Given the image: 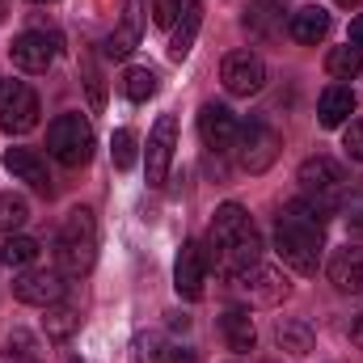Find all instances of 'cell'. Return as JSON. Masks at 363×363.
Masks as SVG:
<instances>
[{
    "label": "cell",
    "mask_w": 363,
    "mask_h": 363,
    "mask_svg": "<svg viewBox=\"0 0 363 363\" xmlns=\"http://www.w3.org/2000/svg\"><path fill=\"white\" fill-rule=\"evenodd\" d=\"M203 250H207V267H216L224 279H233L262 258V237H258V228L241 203H224L211 216V233H207Z\"/></svg>",
    "instance_id": "6da1fadb"
},
{
    "label": "cell",
    "mask_w": 363,
    "mask_h": 363,
    "mask_svg": "<svg viewBox=\"0 0 363 363\" xmlns=\"http://www.w3.org/2000/svg\"><path fill=\"white\" fill-rule=\"evenodd\" d=\"M325 207H317L313 199H296L283 207L279 224H274V254L283 258V267L296 274H317L321 267V250H325Z\"/></svg>",
    "instance_id": "7a4b0ae2"
},
{
    "label": "cell",
    "mask_w": 363,
    "mask_h": 363,
    "mask_svg": "<svg viewBox=\"0 0 363 363\" xmlns=\"http://www.w3.org/2000/svg\"><path fill=\"white\" fill-rule=\"evenodd\" d=\"M55 258H60V271L81 279L89 274L93 258H97V224H93L89 207H72L60 237H55Z\"/></svg>",
    "instance_id": "3957f363"
},
{
    "label": "cell",
    "mask_w": 363,
    "mask_h": 363,
    "mask_svg": "<svg viewBox=\"0 0 363 363\" xmlns=\"http://www.w3.org/2000/svg\"><path fill=\"white\" fill-rule=\"evenodd\" d=\"M47 152L68 165V169H81L89 165L93 157V127L85 114H60L51 127H47Z\"/></svg>",
    "instance_id": "277c9868"
},
{
    "label": "cell",
    "mask_w": 363,
    "mask_h": 363,
    "mask_svg": "<svg viewBox=\"0 0 363 363\" xmlns=\"http://www.w3.org/2000/svg\"><path fill=\"white\" fill-rule=\"evenodd\" d=\"M228 291H233L245 308H274V304H283V300L291 296V283H287L283 271L254 262L250 271H241V274L228 279Z\"/></svg>",
    "instance_id": "5b68a950"
},
{
    "label": "cell",
    "mask_w": 363,
    "mask_h": 363,
    "mask_svg": "<svg viewBox=\"0 0 363 363\" xmlns=\"http://www.w3.org/2000/svg\"><path fill=\"white\" fill-rule=\"evenodd\" d=\"M300 190H304V199H313L317 207H325V211H334L338 203H342V190H347V174H342V165L334 161V157H308L304 165H300Z\"/></svg>",
    "instance_id": "8992f818"
},
{
    "label": "cell",
    "mask_w": 363,
    "mask_h": 363,
    "mask_svg": "<svg viewBox=\"0 0 363 363\" xmlns=\"http://www.w3.org/2000/svg\"><path fill=\"white\" fill-rule=\"evenodd\" d=\"M237 165L245 174H267L274 161H279V148H283V135L267 127L262 118H250L241 131H237Z\"/></svg>",
    "instance_id": "52a82bcc"
},
{
    "label": "cell",
    "mask_w": 363,
    "mask_h": 363,
    "mask_svg": "<svg viewBox=\"0 0 363 363\" xmlns=\"http://www.w3.org/2000/svg\"><path fill=\"white\" fill-rule=\"evenodd\" d=\"M38 93L26 81H0V131L26 135L30 127H38Z\"/></svg>",
    "instance_id": "ba28073f"
},
{
    "label": "cell",
    "mask_w": 363,
    "mask_h": 363,
    "mask_svg": "<svg viewBox=\"0 0 363 363\" xmlns=\"http://www.w3.org/2000/svg\"><path fill=\"white\" fill-rule=\"evenodd\" d=\"M220 81L233 97H250V93H258L267 85V64L254 51H228L224 64H220Z\"/></svg>",
    "instance_id": "9c48e42d"
},
{
    "label": "cell",
    "mask_w": 363,
    "mask_h": 363,
    "mask_svg": "<svg viewBox=\"0 0 363 363\" xmlns=\"http://www.w3.org/2000/svg\"><path fill=\"white\" fill-rule=\"evenodd\" d=\"M9 55H13V64H17L21 72H47V68L55 64V55H60V34L26 30V34H17V38H13Z\"/></svg>",
    "instance_id": "30bf717a"
},
{
    "label": "cell",
    "mask_w": 363,
    "mask_h": 363,
    "mask_svg": "<svg viewBox=\"0 0 363 363\" xmlns=\"http://www.w3.org/2000/svg\"><path fill=\"white\" fill-rule=\"evenodd\" d=\"M174 148H178V118H174V114H161V118H157V127L148 131V148H144L148 182H152V186H161V182L169 178Z\"/></svg>",
    "instance_id": "8fae6325"
},
{
    "label": "cell",
    "mask_w": 363,
    "mask_h": 363,
    "mask_svg": "<svg viewBox=\"0 0 363 363\" xmlns=\"http://www.w3.org/2000/svg\"><path fill=\"white\" fill-rule=\"evenodd\" d=\"M207 250L199 241H186L178 254V267H174V287H178L182 300H199L203 296V283H207Z\"/></svg>",
    "instance_id": "7c38bea8"
},
{
    "label": "cell",
    "mask_w": 363,
    "mask_h": 363,
    "mask_svg": "<svg viewBox=\"0 0 363 363\" xmlns=\"http://www.w3.org/2000/svg\"><path fill=\"white\" fill-rule=\"evenodd\" d=\"M237 118H233V110L228 106H203L199 110V140L211 148V152H228L233 144H237Z\"/></svg>",
    "instance_id": "4fadbf2b"
},
{
    "label": "cell",
    "mask_w": 363,
    "mask_h": 363,
    "mask_svg": "<svg viewBox=\"0 0 363 363\" xmlns=\"http://www.w3.org/2000/svg\"><path fill=\"white\" fill-rule=\"evenodd\" d=\"M13 296L21 304H34V308H47V304H60L64 296V279L60 271H26L13 279Z\"/></svg>",
    "instance_id": "5bb4252c"
},
{
    "label": "cell",
    "mask_w": 363,
    "mask_h": 363,
    "mask_svg": "<svg viewBox=\"0 0 363 363\" xmlns=\"http://www.w3.org/2000/svg\"><path fill=\"white\" fill-rule=\"evenodd\" d=\"M330 283L338 287V291H351V296H363V245H347V250H338L334 258H330Z\"/></svg>",
    "instance_id": "9a60e30c"
},
{
    "label": "cell",
    "mask_w": 363,
    "mask_h": 363,
    "mask_svg": "<svg viewBox=\"0 0 363 363\" xmlns=\"http://www.w3.org/2000/svg\"><path fill=\"white\" fill-rule=\"evenodd\" d=\"M140 26H144V0H127V13H123V26L106 38V55L110 60H127L140 43Z\"/></svg>",
    "instance_id": "2e32d148"
},
{
    "label": "cell",
    "mask_w": 363,
    "mask_h": 363,
    "mask_svg": "<svg viewBox=\"0 0 363 363\" xmlns=\"http://www.w3.org/2000/svg\"><path fill=\"white\" fill-rule=\"evenodd\" d=\"M4 169L17 182H30L34 190H47L51 194V178H47V161L34 152V148H9L4 152Z\"/></svg>",
    "instance_id": "e0dca14e"
},
{
    "label": "cell",
    "mask_w": 363,
    "mask_h": 363,
    "mask_svg": "<svg viewBox=\"0 0 363 363\" xmlns=\"http://www.w3.org/2000/svg\"><path fill=\"white\" fill-rule=\"evenodd\" d=\"M287 34H291L296 43H304V47H317V43L330 34V13H325V9H317V4L296 9V13L287 17Z\"/></svg>",
    "instance_id": "ac0fdd59"
},
{
    "label": "cell",
    "mask_w": 363,
    "mask_h": 363,
    "mask_svg": "<svg viewBox=\"0 0 363 363\" xmlns=\"http://www.w3.org/2000/svg\"><path fill=\"white\" fill-rule=\"evenodd\" d=\"M351 114H355V93L347 89V85H330V89L321 93V101H317V123H321L325 131L342 127Z\"/></svg>",
    "instance_id": "d6986e66"
},
{
    "label": "cell",
    "mask_w": 363,
    "mask_h": 363,
    "mask_svg": "<svg viewBox=\"0 0 363 363\" xmlns=\"http://www.w3.org/2000/svg\"><path fill=\"white\" fill-rule=\"evenodd\" d=\"M199 26H203V0H182V21L174 26V38H169V60H186L194 38H199Z\"/></svg>",
    "instance_id": "ffe728a7"
},
{
    "label": "cell",
    "mask_w": 363,
    "mask_h": 363,
    "mask_svg": "<svg viewBox=\"0 0 363 363\" xmlns=\"http://www.w3.org/2000/svg\"><path fill=\"white\" fill-rule=\"evenodd\" d=\"M220 334H224L228 351H254V347H258V330H254L250 308H228V313L220 317Z\"/></svg>",
    "instance_id": "44dd1931"
},
{
    "label": "cell",
    "mask_w": 363,
    "mask_h": 363,
    "mask_svg": "<svg viewBox=\"0 0 363 363\" xmlns=\"http://www.w3.org/2000/svg\"><path fill=\"white\" fill-rule=\"evenodd\" d=\"M245 30H250V34H262V38H271L274 30H283V13H279V4H274V0H258V4H250V9H245Z\"/></svg>",
    "instance_id": "7402d4cb"
},
{
    "label": "cell",
    "mask_w": 363,
    "mask_h": 363,
    "mask_svg": "<svg viewBox=\"0 0 363 363\" xmlns=\"http://www.w3.org/2000/svg\"><path fill=\"white\" fill-rule=\"evenodd\" d=\"M325 72L334 77V81H351V77H359L363 72V51L359 47H334L330 55H325Z\"/></svg>",
    "instance_id": "603a6c76"
},
{
    "label": "cell",
    "mask_w": 363,
    "mask_h": 363,
    "mask_svg": "<svg viewBox=\"0 0 363 363\" xmlns=\"http://www.w3.org/2000/svg\"><path fill=\"white\" fill-rule=\"evenodd\" d=\"M274 338H279V347L287 351V355H308L313 351V325H304V321H283L279 330H274Z\"/></svg>",
    "instance_id": "cb8c5ba5"
},
{
    "label": "cell",
    "mask_w": 363,
    "mask_h": 363,
    "mask_svg": "<svg viewBox=\"0 0 363 363\" xmlns=\"http://www.w3.org/2000/svg\"><path fill=\"white\" fill-rule=\"evenodd\" d=\"M140 140H135V131L131 127H118L114 135H110V157H114V169H135V161H140V148H135Z\"/></svg>",
    "instance_id": "d4e9b609"
},
{
    "label": "cell",
    "mask_w": 363,
    "mask_h": 363,
    "mask_svg": "<svg viewBox=\"0 0 363 363\" xmlns=\"http://www.w3.org/2000/svg\"><path fill=\"white\" fill-rule=\"evenodd\" d=\"M77 308H68V304H47V317H43V330H47V338H55V342H64L72 330H77Z\"/></svg>",
    "instance_id": "484cf974"
},
{
    "label": "cell",
    "mask_w": 363,
    "mask_h": 363,
    "mask_svg": "<svg viewBox=\"0 0 363 363\" xmlns=\"http://www.w3.org/2000/svg\"><path fill=\"white\" fill-rule=\"evenodd\" d=\"M26 220H30V203L21 194H0V233L13 237Z\"/></svg>",
    "instance_id": "4316f807"
},
{
    "label": "cell",
    "mask_w": 363,
    "mask_h": 363,
    "mask_svg": "<svg viewBox=\"0 0 363 363\" xmlns=\"http://www.w3.org/2000/svg\"><path fill=\"white\" fill-rule=\"evenodd\" d=\"M34 258H38V241L34 237H9V245L0 250L4 267H30Z\"/></svg>",
    "instance_id": "83f0119b"
},
{
    "label": "cell",
    "mask_w": 363,
    "mask_h": 363,
    "mask_svg": "<svg viewBox=\"0 0 363 363\" xmlns=\"http://www.w3.org/2000/svg\"><path fill=\"white\" fill-rule=\"evenodd\" d=\"M123 93H127L131 101H148V97L157 93V72H152V68H131V72L123 77Z\"/></svg>",
    "instance_id": "f1b7e54d"
},
{
    "label": "cell",
    "mask_w": 363,
    "mask_h": 363,
    "mask_svg": "<svg viewBox=\"0 0 363 363\" xmlns=\"http://www.w3.org/2000/svg\"><path fill=\"white\" fill-rule=\"evenodd\" d=\"M169 359V347L161 334H135V363H165Z\"/></svg>",
    "instance_id": "f546056e"
},
{
    "label": "cell",
    "mask_w": 363,
    "mask_h": 363,
    "mask_svg": "<svg viewBox=\"0 0 363 363\" xmlns=\"http://www.w3.org/2000/svg\"><path fill=\"white\" fill-rule=\"evenodd\" d=\"M178 13H182V0H152V21H157L161 30L178 26Z\"/></svg>",
    "instance_id": "4dcf8cb0"
},
{
    "label": "cell",
    "mask_w": 363,
    "mask_h": 363,
    "mask_svg": "<svg viewBox=\"0 0 363 363\" xmlns=\"http://www.w3.org/2000/svg\"><path fill=\"white\" fill-rule=\"evenodd\" d=\"M342 148H347V157H351V161H363V118H355V123L347 127Z\"/></svg>",
    "instance_id": "1f68e13d"
},
{
    "label": "cell",
    "mask_w": 363,
    "mask_h": 363,
    "mask_svg": "<svg viewBox=\"0 0 363 363\" xmlns=\"http://www.w3.org/2000/svg\"><path fill=\"white\" fill-rule=\"evenodd\" d=\"M0 363H43V355H38V351H21V347L13 351V347H9V351L0 355Z\"/></svg>",
    "instance_id": "d6a6232c"
},
{
    "label": "cell",
    "mask_w": 363,
    "mask_h": 363,
    "mask_svg": "<svg viewBox=\"0 0 363 363\" xmlns=\"http://www.w3.org/2000/svg\"><path fill=\"white\" fill-rule=\"evenodd\" d=\"M169 363H199V355L186 351V347H174V351H169Z\"/></svg>",
    "instance_id": "836d02e7"
},
{
    "label": "cell",
    "mask_w": 363,
    "mask_h": 363,
    "mask_svg": "<svg viewBox=\"0 0 363 363\" xmlns=\"http://www.w3.org/2000/svg\"><path fill=\"white\" fill-rule=\"evenodd\" d=\"M89 97H93V106H101V97H106V93H101V77H97V72H89Z\"/></svg>",
    "instance_id": "e575fe53"
},
{
    "label": "cell",
    "mask_w": 363,
    "mask_h": 363,
    "mask_svg": "<svg viewBox=\"0 0 363 363\" xmlns=\"http://www.w3.org/2000/svg\"><path fill=\"white\" fill-rule=\"evenodd\" d=\"M351 47H359V51H363V13L351 21Z\"/></svg>",
    "instance_id": "d590c367"
},
{
    "label": "cell",
    "mask_w": 363,
    "mask_h": 363,
    "mask_svg": "<svg viewBox=\"0 0 363 363\" xmlns=\"http://www.w3.org/2000/svg\"><path fill=\"white\" fill-rule=\"evenodd\" d=\"M347 224H351V233H355V237H363V211H351V216H347Z\"/></svg>",
    "instance_id": "8d00e7d4"
},
{
    "label": "cell",
    "mask_w": 363,
    "mask_h": 363,
    "mask_svg": "<svg viewBox=\"0 0 363 363\" xmlns=\"http://www.w3.org/2000/svg\"><path fill=\"white\" fill-rule=\"evenodd\" d=\"M351 342L363 351V317H355V325H351Z\"/></svg>",
    "instance_id": "74e56055"
},
{
    "label": "cell",
    "mask_w": 363,
    "mask_h": 363,
    "mask_svg": "<svg viewBox=\"0 0 363 363\" xmlns=\"http://www.w3.org/2000/svg\"><path fill=\"white\" fill-rule=\"evenodd\" d=\"M334 4H342V9H359L363 0H334Z\"/></svg>",
    "instance_id": "f35d334b"
},
{
    "label": "cell",
    "mask_w": 363,
    "mask_h": 363,
    "mask_svg": "<svg viewBox=\"0 0 363 363\" xmlns=\"http://www.w3.org/2000/svg\"><path fill=\"white\" fill-rule=\"evenodd\" d=\"M34 4H47V0H34Z\"/></svg>",
    "instance_id": "ab89813d"
},
{
    "label": "cell",
    "mask_w": 363,
    "mask_h": 363,
    "mask_svg": "<svg viewBox=\"0 0 363 363\" xmlns=\"http://www.w3.org/2000/svg\"><path fill=\"white\" fill-rule=\"evenodd\" d=\"M72 363H81V359H72Z\"/></svg>",
    "instance_id": "60d3db41"
}]
</instances>
